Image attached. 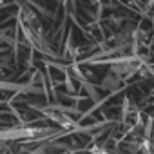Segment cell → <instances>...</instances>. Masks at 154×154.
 Here are the masks:
<instances>
[{
	"label": "cell",
	"mask_w": 154,
	"mask_h": 154,
	"mask_svg": "<svg viewBox=\"0 0 154 154\" xmlns=\"http://www.w3.org/2000/svg\"><path fill=\"white\" fill-rule=\"evenodd\" d=\"M118 82H120V76L114 74V72H109L105 78H103V82H102V87L103 89H114L118 85Z\"/></svg>",
	"instance_id": "6da1fadb"
},
{
	"label": "cell",
	"mask_w": 154,
	"mask_h": 154,
	"mask_svg": "<svg viewBox=\"0 0 154 154\" xmlns=\"http://www.w3.org/2000/svg\"><path fill=\"white\" fill-rule=\"evenodd\" d=\"M138 150H140V145H138V143H131V145H129V152H132V154H136Z\"/></svg>",
	"instance_id": "7a4b0ae2"
}]
</instances>
